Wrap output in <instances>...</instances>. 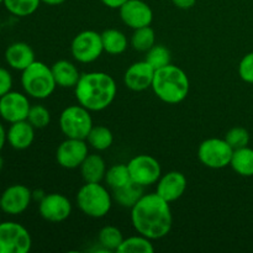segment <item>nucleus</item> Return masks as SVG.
<instances>
[{
  "mask_svg": "<svg viewBox=\"0 0 253 253\" xmlns=\"http://www.w3.org/2000/svg\"><path fill=\"white\" fill-rule=\"evenodd\" d=\"M131 222L137 234L150 240H160L167 236L172 229L173 215L169 203L157 193L143 194L131 208Z\"/></svg>",
  "mask_w": 253,
  "mask_h": 253,
  "instance_id": "f257e3e1",
  "label": "nucleus"
},
{
  "mask_svg": "<svg viewBox=\"0 0 253 253\" xmlns=\"http://www.w3.org/2000/svg\"><path fill=\"white\" fill-rule=\"evenodd\" d=\"M78 104L89 111H101L111 105L118 93V85L105 72L83 73L74 86Z\"/></svg>",
  "mask_w": 253,
  "mask_h": 253,
  "instance_id": "f03ea898",
  "label": "nucleus"
},
{
  "mask_svg": "<svg viewBox=\"0 0 253 253\" xmlns=\"http://www.w3.org/2000/svg\"><path fill=\"white\" fill-rule=\"evenodd\" d=\"M152 90L163 103L179 104L189 94L190 83L187 73L174 64H168L156 69L152 82Z\"/></svg>",
  "mask_w": 253,
  "mask_h": 253,
  "instance_id": "7ed1b4c3",
  "label": "nucleus"
},
{
  "mask_svg": "<svg viewBox=\"0 0 253 253\" xmlns=\"http://www.w3.org/2000/svg\"><path fill=\"white\" fill-rule=\"evenodd\" d=\"M21 85L25 94L35 99H47L53 94L57 84L51 67L35 61L21 74Z\"/></svg>",
  "mask_w": 253,
  "mask_h": 253,
  "instance_id": "20e7f679",
  "label": "nucleus"
},
{
  "mask_svg": "<svg viewBox=\"0 0 253 253\" xmlns=\"http://www.w3.org/2000/svg\"><path fill=\"white\" fill-rule=\"evenodd\" d=\"M113 195L100 183H85L77 193V205L86 216L100 219L113 207Z\"/></svg>",
  "mask_w": 253,
  "mask_h": 253,
  "instance_id": "39448f33",
  "label": "nucleus"
},
{
  "mask_svg": "<svg viewBox=\"0 0 253 253\" xmlns=\"http://www.w3.org/2000/svg\"><path fill=\"white\" fill-rule=\"evenodd\" d=\"M93 126L90 111L81 104L67 106L59 116V127L68 138L86 140Z\"/></svg>",
  "mask_w": 253,
  "mask_h": 253,
  "instance_id": "423d86ee",
  "label": "nucleus"
},
{
  "mask_svg": "<svg viewBox=\"0 0 253 253\" xmlns=\"http://www.w3.org/2000/svg\"><path fill=\"white\" fill-rule=\"evenodd\" d=\"M234 148L225 138L210 137L203 141L198 147V158L211 169H221L230 166Z\"/></svg>",
  "mask_w": 253,
  "mask_h": 253,
  "instance_id": "0eeeda50",
  "label": "nucleus"
},
{
  "mask_svg": "<svg viewBox=\"0 0 253 253\" xmlns=\"http://www.w3.org/2000/svg\"><path fill=\"white\" fill-rule=\"evenodd\" d=\"M32 239L25 226L15 221L0 222V253H27Z\"/></svg>",
  "mask_w": 253,
  "mask_h": 253,
  "instance_id": "6e6552de",
  "label": "nucleus"
},
{
  "mask_svg": "<svg viewBox=\"0 0 253 253\" xmlns=\"http://www.w3.org/2000/svg\"><path fill=\"white\" fill-rule=\"evenodd\" d=\"M71 52L73 58L79 63H91L96 61L104 52L101 34L93 30L79 32L72 40Z\"/></svg>",
  "mask_w": 253,
  "mask_h": 253,
  "instance_id": "1a4fd4ad",
  "label": "nucleus"
},
{
  "mask_svg": "<svg viewBox=\"0 0 253 253\" xmlns=\"http://www.w3.org/2000/svg\"><path fill=\"white\" fill-rule=\"evenodd\" d=\"M131 180L146 188L156 184L162 175L160 162L150 155H137L127 163Z\"/></svg>",
  "mask_w": 253,
  "mask_h": 253,
  "instance_id": "9d476101",
  "label": "nucleus"
},
{
  "mask_svg": "<svg viewBox=\"0 0 253 253\" xmlns=\"http://www.w3.org/2000/svg\"><path fill=\"white\" fill-rule=\"evenodd\" d=\"M30 108L27 94L20 91L10 90L0 98V118L9 124L26 120Z\"/></svg>",
  "mask_w": 253,
  "mask_h": 253,
  "instance_id": "9b49d317",
  "label": "nucleus"
},
{
  "mask_svg": "<svg viewBox=\"0 0 253 253\" xmlns=\"http://www.w3.org/2000/svg\"><path fill=\"white\" fill-rule=\"evenodd\" d=\"M88 155V142L85 140L67 137L57 148L56 160L61 167L76 169L81 167Z\"/></svg>",
  "mask_w": 253,
  "mask_h": 253,
  "instance_id": "f8f14e48",
  "label": "nucleus"
},
{
  "mask_svg": "<svg viewBox=\"0 0 253 253\" xmlns=\"http://www.w3.org/2000/svg\"><path fill=\"white\" fill-rule=\"evenodd\" d=\"M32 199V192L26 185L12 184L0 195V209L7 215H20L26 211Z\"/></svg>",
  "mask_w": 253,
  "mask_h": 253,
  "instance_id": "ddd939ff",
  "label": "nucleus"
},
{
  "mask_svg": "<svg viewBox=\"0 0 253 253\" xmlns=\"http://www.w3.org/2000/svg\"><path fill=\"white\" fill-rule=\"evenodd\" d=\"M39 212L42 219L49 222H62L72 212V203L66 195L59 193L46 194L39 202Z\"/></svg>",
  "mask_w": 253,
  "mask_h": 253,
  "instance_id": "4468645a",
  "label": "nucleus"
},
{
  "mask_svg": "<svg viewBox=\"0 0 253 253\" xmlns=\"http://www.w3.org/2000/svg\"><path fill=\"white\" fill-rule=\"evenodd\" d=\"M124 24L130 29L150 26L153 20V11L150 5L143 0H127L119 9Z\"/></svg>",
  "mask_w": 253,
  "mask_h": 253,
  "instance_id": "2eb2a0df",
  "label": "nucleus"
},
{
  "mask_svg": "<svg viewBox=\"0 0 253 253\" xmlns=\"http://www.w3.org/2000/svg\"><path fill=\"white\" fill-rule=\"evenodd\" d=\"M155 68L147 61L135 62L126 69L124 83L130 90L143 91L152 86Z\"/></svg>",
  "mask_w": 253,
  "mask_h": 253,
  "instance_id": "dca6fc26",
  "label": "nucleus"
},
{
  "mask_svg": "<svg viewBox=\"0 0 253 253\" xmlns=\"http://www.w3.org/2000/svg\"><path fill=\"white\" fill-rule=\"evenodd\" d=\"M185 190H187V178L178 170H172L161 175L156 188V193L168 203L175 202L182 198Z\"/></svg>",
  "mask_w": 253,
  "mask_h": 253,
  "instance_id": "f3484780",
  "label": "nucleus"
},
{
  "mask_svg": "<svg viewBox=\"0 0 253 253\" xmlns=\"http://www.w3.org/2000/svg\"><path fill=\"white\" fill-rule=\"evenodd\" d=\"M5 61L10 68L15 71H25L30 64L34 63L35 52L26 42H14L7 46L5 51Z\"/></svg>",
  "mask_w": 253,
  "mask_h": 253,
  "instance_id": "a211bd4d",
  "label": "nucleus"
},
{
  "mask_svg": "<svg viewBox=\"0 0 253 253\" xmlns=\"http://www.w3.org/2000/svg\"><path fill=\"white\" fill-rule=\"evenodd\" d=\"M35 127L27 120L17 121L10 124V127L6 131V142L12 148L22 151L29 148L34 143Z\"/></svg>",
  "mask_w": 253,
  "mask_h": 253,
  "instance_id": "6ab92c4d",
  "label": "nucleus"
},
{
  "mask_svg": "<svg viewBox=\"0 0 253 253\" xmlns=\"http://www.w3.org/2000/svg\"><path fill=\"white\" fill-rule=\"evenodd\" d=\"M51 69L57 86L61 88H74L82 76L76 64L67 59L57 61L51 67Z\"/></svg>",
  "mask_w": 253,
  "mask_h": 253,
  "instance_id": "aec40b11",
  "label": "nucleus"
},
{
  "mask_svg": "<svg viewBox=\"0 0 253 253\" xmlns=\"http://www.w3.org/2000/svg\"><path fill=\"white\" fill-rule=\"evenodd\" d=\"M81 174L85 183H100L106 173V163L100 155H88L81 165Z\"/></svg>",
  "mask_w": 253,
  "mask_h": 253,
  "instance_id": "412c9836",
  "label": "nucleus"
},
{
  "mask_svg": "<svg viewBox=\"0 0 253 253\" xmlns=\"http://www.w3.org/2000/svg\"><path fill=\"white\" fill-rule=\"evenodd\" d=\"M143 194H145V188L136 184V183H133L132 180H131L130 183H127V184L124 185V187L114 189L111 195H113V199L115 200L120 207L131 209V208L142 198Z\"/></svg>",
  "mask_w": 253,
  "mask_h": 253,
  "instance_id": "4be33fe9",
  "label": "nucleus"
},
{
  "mask_svg": "<svg viewBox=\"0 0 253 253\" xmlns=\"http://www.w3.org/2000/svg\"><path fill=\"white\" fill-rule=\"evenodd\" d=\"M230 167L241 177H253V148L246 146L234 150Z\"/></svg>",
  "mask_w": 253,
  "mask_h": 253,
  "instance_id": "5701e85b",
  "label": "nucleus"
},
{
  "mask_svg": "<svg viewBox=\"0 0 253 253\" xmlns=\"http://www.w3.org/2000/svg\"><path fill=\"white\" fill-rule=\"evenodd\" d=\"M101 41H103L104 52L109 54H118L124 53L128 46L127 37L124 32L116 29H108L101 34Z\"/></svg>",
  "mask_w": 253,
  "mask_h": 253,
  "instance_id": "b1692460",
  "label": "nucleus"
},
{
  "mask_svg": "<svg viewBox=\"0 0 253 253\" xmlns=\"http://www.w3.org/2000/svg\"><path fill=\"white\" fill-rule=\"evenodd\" d=\"M85 141L94 150L105 151L110 148L111 145H113L114 135L110 128H108L106 126H93Z\"/></svg>",
  "mask_w": 253,
  "mask_h": 253,
  "instance_id": "393cba45",
  "label": "nucleus"
},
{
  "mask_svg": "<svg viewBox=\"0 0 253 253\" xmlns=\"http://www.w3.org/2000/svg\"><path fill=\"white\" fill-rule=\"evenodd\" d=\"M119 253H153L155 246L152 244V240L143 235L138 234L136 236H130L127 239H124L123 244L118 249Z\"/></svg>",
  "mask_w": 253,
  "mask_h": 253,
  "instance_id": "a878e982",
  "label": "nucleus"
},
{
  "mask_svg": "<svg viewBox=\"0 0 253 253\" xmlns=\"http://www.w3.org/2000/svg\"><path fill=\"white\" fill-rule=\"evenodd\" d=\"M105 180L106 185L110 188L111 190L118 189V188L124 187L127 183L131 182L130 172H128L127 165L124 163H119V165H114L106 170L105 173Z\"/></svg>",
  "mask_w": 253,
  "mask_h": 253,
  "instance_id": "bb28decb",
  "label": "nucleus"
},
{
  "mask_svg": "<svg viewBox=\"0 0 253 253\" xmlns=\"http://www.w3.org/2000/svg\"><path fill=\"white\" fill-rule=\"evenodd\" d=\"M155 44L156 34L152 27L145 26L133 30L132 37H131V46L133 47V49L138 52H147Z\"/></svg>",
  "mask_w": 253,
  "mask_h": 253,
  "instance_id": "cd10ccee",
  "label": "nucleus"
},
{
  "mask_svg": "<svg viewBox=\"0 0 253 253\" xmlns=\"http://www.w3.org/2000/svg\"><path fill=\"white\" fill-rule=\"evenodd\" d=\"M98 240L100 246L103 247L105 251H118L120 245L123 244L124 236L123 232L115 226L111 225H106L103 229L99 231Z\"/></svg>",
  "mask_w": 253,
  "mask_h": 253,
  "instance_id": "c85d7f7f",
  "label": "nucleus"
},
{
  "mask_svg": "<svg viewBox=\"0 0 253 253\" xmlns=\"http://www.w3.org/2000/svg\"><path fill=\"white\" fill-rule=\"evenodd\" d=\"M41 0H4V6L14 16H30L39 9Z\"/></svg>",
  "mask_w": 253,
  "mask_h": 253,
  "instance_id": "c756f323",
  "label": "nucleus"
},
{
  "mask_svg": "<svg viewBox=\"0 0 253 253\" xmlns=\"http://www.w3.org/2000/svg\"><path fill=\"white\" fill-rule=\"evenodd\" d=\"M170 51L163 44H155L152 48L146 52V58L151 66L156 69L163 68V67L170 64Z\"/></svg>",
  "mask_w": 253,
  "mask_h": 253,
  "instance_id": "7c9ffc66",
  "label": "nucleus"
},
{
  "mask_svg": "<svg viewBox=\"0 0 253 253\" xmlns=\"http://www.w3.org/2000/svg\"><path fill=\"white\" fill-rule=\"evenodd\" d=\"M27 121L35 128H44L51 123V114L43 105H31L27 115Z\"/></svg>",
  "mask_w": 253,
  "mask_h": 253,
  "instance_id": "2f4dec72",
  "label": "nucleus"
},
{
  "mask_svg": "<svg viewBox=\"0 0 253 253\" xmlns=\"http://www.w3.org/2000/svg\"><path fill=\"white\" fill-rule=\"evenodd\" d=\"M224 138L227 141V143H229L234 150H239V148L249 146L250 132L245 127L235 126V127L230 128V130L227 131Z\"/></svg>",
  "mask_w": 253,
  "mask_h": 253,
  "instance_id": "473e14b6",
  "label": "nucleus"
},
{
  "mask_svg": "<svg viewBox=\"0 0 253 253\" xmlns=\"http://www.w3.org/2000/svg\"><path fill=\"white\" fill-rule=\"evenodd\" d=\"M239 76L246 83L253 84V51L245 54L240 61Z\"/></svg>",
  "mask_w": 253,
  "mask_h": 253,
  "instance_id": "72a5a7b5",
  "label": "nucleus"
},
{
  "mask_svg": "<svg viewBox=\"0 0 253 253\" xmlns=\"http://www.w3.org/2000/svg\"><path fill=\"white\" fill-rule=\"evenodd\" d=\"M12 88V76L6 68L0 67V98L9 93Z\"/></svg>",
  "mask_w": 253,
  "mask_h": 253,
  "instance_id": "f704fd0d",
  "label": "nucleus"
},
{
  "mask_svg": "<svg viewBox=\"0 0 253 253\" xmlns=\"http://www.w3.org/2000/svg\"><path fill=\"white\" fill-rule=\"evenodd\" d=\"M173 4L175 5L177 7L182 10H188V9H192L193 6L195 5L197 0H172Z\"/></svg>",
  "mask_w": 253,
  "mask_h": 253,
  "instance_id": "c9c22d12",
  "label": "nucleus"
},
{
  "mask_svg": "<svg viewBox=\"0 0 253 253\" xmlns=\"http://www.w3.org/2000/svg\"><path fill=\"white\" fill-rule=\"evenodd\" d=\"M126 1L127 0H101V2L110 9H120Z\"/></svg>",
  "mask_w": 253,
  "mask_h": 253,
  "instance_id": "e433bc0d",
  "label": "nucleus"
},
{
  "mask_svg": "<svg viewBox=\"0 0 253 253\" xmlns=\"http://www.w3.org/2000/svg\"><path fill=\"white\" fill-rule=\"evenodd\" d=\"M5 143H6V130H5L4 125L0 123V152L4 148Z\"/></svg>",
  "mask_w": 253,
  "mask_h": 253,
  "instance_id": "4c0bfd02",
  "label": "nucleus"
},
{
  "mask_svg": "<svg viewBox=\"0 0 253 253\" xmlns=\"http://www.w3.org/2000/svg\"><path fill=\"white\" fill-rule=\"evenodd\" d=\"M66 0H41V2H44L47 5H51V6H56V5H61Z\"/></svg>",
  "mask_w": 253,
  "mask_h": 253,
  "instance_id": "58836bf2",
  "label": "nucleus"
},
{
  "mask_svg": "<svg viewBox=\"0 0 253 253\" xmlns=\"http://www.w3.org/2000/svg\"><path fill=\"white\" fill-rule=\"evenodd\" d=\"M2 167H4V158H2L1 156H0V170L2 169Z\"/></svg>",
  "mask_w": 253,
  "mask_h": 253,
  "instance_id": "ea45409f",
  "label": "nucleus"
},
{
  "mask_svg": "<svg viewBox=\"0 0 253 253\" xmlns=\"http://www.w3.org/2000/svg\"><path fill=\"white\" fill-rule=\"evenodd\" d=\"M0 4H4V0H0Z\"/></svg>",
  "mask_w": 253,
  "mask_h": 253,
  "instance_id": "a19ab883",
  "label": "nucleus"
}]
</instances>
